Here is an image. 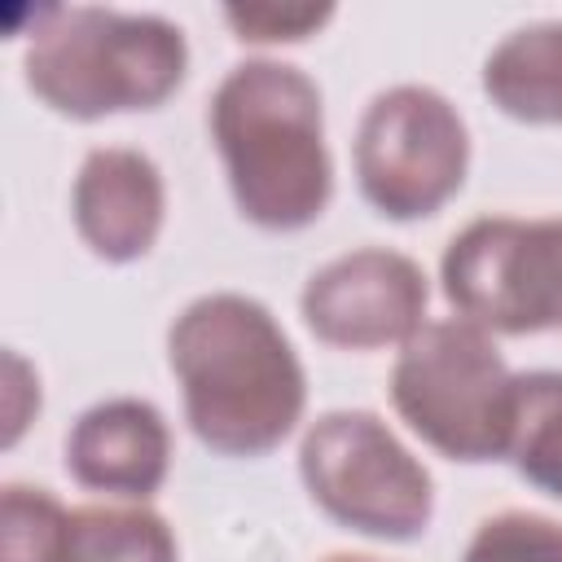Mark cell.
Wrapping results in <instances>:
<instances>
[{
    "label": "cell",
    "instance_id": "6da1fadb",
    "mask_svg": "<svg viewBox=\"0 0 562 562\" xmlns=\"http://www.w3.org/2000/svg\"><path fill=\"white\" fill-rule=\"evenodd\" d=\"M189 430L220 457H263L303 417L307 378L277 316L246 294L193 299L167 329Z\"/></svg>",
    "mask_w": 562,
    "mask_h": 562
},
{
    "label": "cell",
    "instance_id": "7a4b0ae2",
    "mask_svg": "<svg viewBox=\"0 0 562 562\" xmlns=\"http://www.w3.org/2000/svg\"><path fill=\"white\" fill-rule=\"evenodd\" d=\"M211 136L233 202L250 224L294 233L321 220L334 193V167L321 88L299 66L272 57L233 66L211 97Z\"/></svg>",
    "mask_w": 562,
    "mask_h": 562
},
{
    "label": "cell",
    "instance_id": "3957f363",
    "mask_svg": "<svg viewBox=\"0 0 562 562\" xmlns=\"http://www.w3.org/2000/svg\"><path fill=\"white\" fill-rule=\"evenodd\" d=\"M26 88L66 119L158 110L189 70L184 31L154 13L44 9L26 48Z\"/></svg>",
    "mask_w": 562,
    "mask_h": 562
},
{
    "label": "cell",
    "instance_id": "277c9868",
    "mask_svg": "<svg viewBox=\"0 0 562 562\" xmlns=\"http://www.w3.org/2000/svg\"><path fill=\"white\" fill-rule=\"evenodd\" d=\"M514 378L492 334L465 316L426 321L391 369V404L448 461H505Z\"/></svg>",
    "mask_w": 562,
    "mask_h": 562
},
{
    "label": "cell",
    "instance_id": "5b68a950",
    "mask_svg": "<svg viewBox=\"0 0 562 562\" xmlns=\"http://www.w3.org/2000/svg\"><path fill=\"white\" fill-rule=\"evenodd\" d=\"M299 474L312 501L347 531L373 540H417L435 514L426 465L364 408L316 417L299 448Z\"/></svg>",
    "mask_w": 562,
    "mask_h": 562
},
{
    "label": "cell",
    "instance_id": "8992f818",
    "mask_svg": "<svg viewBox=\"0 0 562 562\" xmlns=\"http://www.w3.org/2000/svg\"><path fill=\"white\" fill-rule=\"evenodd\" d=\"M470 132L457 105L422 83L386 88L356 132V176L386 220H426L465 184Z\"/></svg>",
    "mask_w": 562,
    "mask_h": 562
},
{
    "label": "cell",
    "instance_id": "52a82bcc",
    "mask_svg": "<svg viewBox=\"0 0 562 562\" xmlns=\"http://www.w3.org/2000/svg\"><path fill=\"white\" fill-rule=\"evenodd\" d=\"M439 277L448 303L487 334L562 329V220H474L448 241Z\"/></svg>",
    "mask_w": 562,
    "mask_h": 562
},
{
    "label": "cell",
    "instance_id": "ba28073f",
    "mask_svg": "<svg viewBox=\"0 0 562 562\" xmlns=\"http://www.w3.org/2000/svg\"><path fill=\"white\" fill-rule=\"evenodd\" d=\"M426 272L382 246L347 250L316 268L303 285V321L307 329L342 351H378L404 347L426 325Z\"/></svg>",
    "mask_w": 562,
    "mask_h": 562
},
{
    "label": "cell",
    "instance_id": "9c48e42d",
    "mask_svg": "<svg viewBox=\"0 0 562 562\" xmlns=\"http://www.w3.org/2000/svg\"><path fill=\"white\" fill-rule=\"evenodd\" d=\"M70 211L92 255L110 263H132L149 255V246L158 241L167 211L162 171L140 149H123V145L92 149L75 176Z\"/></svg>",
    "mask_w": 562,
    "mask_h": 562
},
{
    "label": "cell",
    "instance_id": "30bf717a",
    "mask_svg": "<svg viewBox=\"0 0 562 562\" xmlns=\"http://www.w3.org/2000/svg\"><path fill=\"white\" fill-rule=\"evenodd\" d=\"M171 465V430L145 400L92 404L66 435V474L101 496L149 501Z\"/></svg>",
    "mask_w": 562,
    "mask_h": 562
},
{
    "label": "cell",
    "instance_id": "8fae6325",
    "mask_svg": "<svg viewBox=\"0 0 562 562\" xmlns=\"http://www.w3.org/2000/svg\"><path fill=\"white\" fill-rule=\"evenodd\" d=\"M483 92L518 123L562 127V22H536L505 35L483 61Z\"/></svg>",
    "mask_w": 562,
    "mask_h": 562
},
{
    "label": "cell",
    "instance_id": "7c38bea8",
    "mask_svg": "<svg viewBox=\"0 0 562 562\" xmlns=\"http://www.w3.org/2000/svg\"><path fill=\"white\" fill-rule=\"evenodd\" d=\"M505 461H514L531 487L562 501V369L514 378V430Z\"/></svg>",
    "mask_w": 562,
    "mask_h": 562
},
{
    "label": "cell",
    "instance_id": "4fadbf2b",
    "mask_svg": "<svg viewBox=\"0 0 562 562\" xmlns=\"http://www.w3.org/2000/svg\"><path fill=\"white\" fill-rule=\"evenodd\" d=\"M66 562H176V536L162 514L132 509H70Z\"/></svg>",
    "mask_w": 562,
    "mask_h": 562
},
{
    "label": "cell",
    "instance_id": "5bb4252c",
    "mask_svg": "<svg viewBox=\"0 0 562 562\" xmlns=\"http://www.w3.org/2000/svg\"><path fill=\"white\" fill-rule=\"evenodd\" d=\"M70 509L26 483H9L0 496V562H66Z\"/></svg>",
    "mask_w": 562,
    "mask_h": 562
},
{
    "label": "cell",
    "instance_id": "9a60e30c",
    "mask_svg": "<svg viewBox=\"0 0 562 562\" xmlns=\"http://www.w3.org/2000/svg\"><path fill=\"white\" fill-rule=\"evenodd\" d=\"M461 562H562V522L527 509L483 518Z\"/></svg>",
    "mask_w": 562,
    "mask_h": 562
},
{
    "label": "cell",
    "instance_id": "2e32d148",
    "mask_svg": "<svg viewBox=\"0 0 562 562\" xmlns=\"http://www.w3.org/2000/svg\"><path fill=\"white\" fill-rule=\"evenodd\" d=\"M224 18L246 44H294L316 35L334 18V9L329 4H246V9L233 4L224 9Z\"/></svg>",
    "mask_w": 562,
    "mask_h": 562
},
{
    "label": "cell",
    "instance_id": "e0dca14e",
    "mask_svg": "<svg viewBox=\"0 0 562 562\" xmlns=\"http://www.w3.org/2000/svg\"><path fill=\"white\" fill-rule=\"evenodd\" d=\"M325 562H378V558H369V553H329Z\"/></svg>",
    "mask_w": 562,
    "mask_h": 562
}]
</instances>
